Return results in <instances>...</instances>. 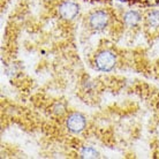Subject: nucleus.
I'll list each match as a JSON object with an SVG mask.
<instances>
[{
  "label": "nucleus",
  "mask_w": 159,
  "mask_h": 159,
  "mask_svg": "<svg viewBox=\"0 0 159 159\" xmlns=\"http://www.w3.org/2000/svg\"><path fill=\"white\" fill-rule=\"evenodd\" d=\"M110 14L105 9H93L88 14L87 16V25L88 29L91 31H103L104 29L107 28L110 23Z\"/></svg>",
  "instance_id": "f257e3e1"
},
{
  "label": "nucleus",
  "mask_w": 159,
  "mask_h": 159,
  "mask_svg": "<svg viewBox=\"0 0 159 159\" xmlns=\"http://www.w3.org/2000/svg\"><path fill=\"white\" fill-rule=\"evenodd\" d=\"M116 65V54L111 50H100L95 56V67L100 72H111L114 69Z\"/></svg>",
  "instance_id": "f03ea898"
},
{
  "label": "nucleus",
  "mask_w": 159,
  "mask_h": 159,
  "mask_svg": "<svg viewBox=\"0 0 159 159\" xmlns=\"http://www.w3.org/2000/svg\"><path fill=\"white\" fill-rule=\"evenodd\" d=\"M66 128L72 134H80L87 127V119L80 112H72L66 116L65 120Z\"/></svg>",
  "instance_id": "7ed1b4c3"
},
{
  "label": "nucleus",
  "mask_w": 159,
  "mask_h": 159,
  "mask_svg": "<svg viewBox=\"0 0 159 159\" xmlns=\"http://www.w3.org/2000/svg\"><path fill=\"white\" fill-rule=\"evenodd\" d=\"M80 5L75 1L72 0H65L62 2H60L57 12L58 15L65 21H72L74 20L76 16L80 14Z\"/></svg>",
  "instance_id": "20e7f679"
},
{
  "label": "nucleus",
  "mask_w": 159,
  "mask_h": 159,
  "mask_svg": "<svg viewBox=\"0 0 159 159\" xmlns=\"http://www.w3.org/2000/svg\"><path fill=\"white\" fill-rule=\"evenodd\" d=\"M142 20H143L142 14L139 11H135V9L127 11V12L123 13L122 15L123 24L126 27H128V28H136V27H139V23L142 22Z\"/></svg>",
  "instance_id": "39448f33"
},
{
  "label": "nucleus",
  "mask_w": 159,
  "mask_h": 159,
  "mask_svg": "<svg viewBox=\"0 0 159 159\" xmlns=\"http://www.w3.org/2000/svg\"><path fill=\"white\" fill-rule=\"evenodd\" d=\"M144 24L150 30H159V9H152L144 16Z\"/></svg>",
  "instance_id": "423d86ee"
},
{
  "label": "nucleus",
  "mask_w": 159,
  "mask_h": 159,
  "mask_svg": "<svg viewBox=\"0 0 159 159\" xmlns=\"http://www.w3.org/2000/svg\"><path fill=\"white\" fill-rule=\"evenodd\" d=\"M81 158H99V152L91 147H84L80 151Z\"/></svg>",
  "instance_id": "0eeeda50"
}]
</instances>
